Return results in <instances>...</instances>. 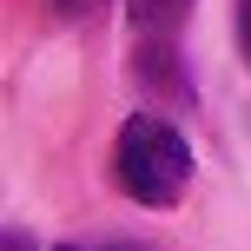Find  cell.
<instances>
[{
	"instance_id": "cell-1",
	"label": "cell",
	"mask_w": 251,
	"mask_h": 251,
	"mask_svg": "<svg viewBox=\"0 0 251 251\" xmlns=\"http://www.w3.org/2000/svg\"><path fill=\"white\" fill-rule=\"evenodd\" d=\"M113 172L126 185V199L146 205V212H172L192 185V146L172 132L165 119L139 113L119 126V146H113Z\"/></svg>"
},
{
	"instance_id": "cell-2",
	"label": "cell",
	"mask_w": 251,
	"mask_h": 251,
	"mask_svg": "<svg viewBox=\"0 0 251 251\" xmlns=\"http://www.w3.org/2000/svg\"><path fill=\"white\" fill-rule=\"evenodd\" d=\"M126 13H132L139 33H172V26L192 13V0H126Z\"/></svg>"
},
{
	"instance_id": "cell-3",
	"label": "cell",
	"mask_w": 251,
	"mask_h": 251,
	"mask_svg": "<svg viewBox=\"0 0 251 251\" xmlns=\"http://www.w3.org/2000/svg\"><path fill=\"white\" fill-rule=\"evenodd\" d=\"M106 0H47V13L53 20H86V13H100Z\"/></svg>"
},
{
	"instance_id": "cell-4",
	"label": "cell",
	"mask_w": 251,
	"mask_h": 251,
	"mask_svg": "<svg viewBox=\"0 0 251 251\" xmlns=\"http://www.w3.org/2000/svg\"><path fill=\"white\" fill-rule=\"evenodd\" d=\"M238 47H245V60H251V0H238Z\"/></svg>"
},
{
	"instance_id": "cell-5",
	"label": "cell",
	"mask_w": 251,
	"mask_h": 251,
	"mask_svg": "<svg viewBox=\"0 0 251 251\" xmlns=\"http://www.w3.org/2000/svg\"><path fill=\"white\" fill-rule=\"evenodd\" d=\"M0 251H33V238H26V231H7V238H0Z\"/></svg>"
},
{
	"instance_id": "cell-6",
	"label": "cell",
	"mask_w": 251,
	"mask_h": 251,
	"mask_svg": "<svg viewBox=\"0 0 251 251\" xmlns=\"http://www.w3.org/2000/svg\"><path fill=\"white\" fill-rule=\"evenodd\" d=\"M60 251H93V245H60ZM106 251H139V245H106Z\"/></svg>"
}]
</instances>
